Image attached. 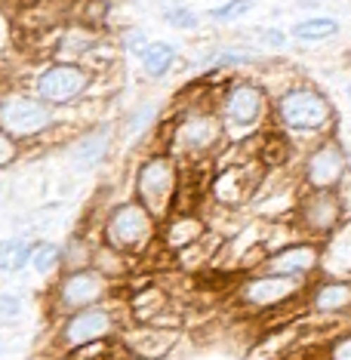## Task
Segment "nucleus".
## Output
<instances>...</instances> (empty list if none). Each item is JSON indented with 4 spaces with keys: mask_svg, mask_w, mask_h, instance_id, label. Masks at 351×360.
Segmentation results:
<instances>
[{
    "mask_svg": "<svg viewBox=\"0 0 351 360\" xmlns=\"http://www.w3.org/2000/svg\"><path fill=\"white\" fill-rule=\"evenodd\" d=\"M305 286L290 277L272 274V271H250L234 283V302L247 314H274L281 308H290L302 302Z\"/></svg>",
    "mask_w": 351,
    "mask_h": 360,
    "instance_id": "f257e3e1",
    "label": "nucleus"
},
{
    "mask_svg": "<svg viewBox=\"0 0 351 360\" xmlns=\"http://www.w3.org/2000/svg\"><path fill=\"white\" fill-rule=\"evenodd\" d=\"M272 111L277 124L293 133H321L333 120L330 99L308 84H293L281 89V96L272 102Z\"/></svg>",
    "mask_w": 351,
    "mask_h": 360,
    "instance_id": "f03ea898",
    "label": "nucleus"
},
{
    "mask_svg": "<svg viewBox=\"0 0 351 360\" xmlns=\"http://www.w3.org/2000/svg\"><path fill=\"white\" fill-rule=\"evenodd\" d=\"M179 163L167 154H154L136 173V198L154 219H170L179 207Z\"/></svg>",
    "mask_w": 351,
    "mask_h": 360,
    "instance_id": "7ed1b4c3",
    "label": "nucleus"
},
{
    "mask_svg": "<svg viewBox=\"0 0 351 360\" xmlns=\"http://www.w3.org/2000/svg\"><path fill=\"white\" fill-rule=\"evenodd\" d=\"M158 237V219L142 203H120L105 219V247L120 256H139Z\"/></svg>",
    "mask_w": 351,
    "mask_h": 360,
    "instance_id": "20e7f679",
    "label": "nucleus"
},
{
    "mask_svg": "<svg viewBox=\"0 0 351 360\" xmlns=\"http://www.w3.org/2000/svg\"><path fill=\"white\" fill-rule=\"evenodd\" d=\"M345 219V203L339 191H302L293 203V231L299 240L324 243L326 237L336 234V228Z\"/></svg>",
    "mask_w": 351,
    "mask_h": 360,
    "instance_id": "39448f33",
    "label": "nucleus"
},
{
    "mask_svg": "<svg viewBox=\"0 0 351 360\" xmlns=\"http://www.w3.org/2000/svg\"><path fill=\"white\" fill-rule=\"evenodd\" d=\"M268 111H272L268 93L253 80H231L219 102V120L225 127V136L231 139H241L243 133L256 129Z\"/></svg>",
    "mask_w": 351,
    "mask_h": 360,
    "instance_id": "423d86ee",
    "label": "nucleus"
},
{
    "mask_svg": "<svg viewBox=\"0 0 351 360\" xmlns=\"http://www.w3.org/2000/svg\"><path fill=\"white\" fill-rule=\"evenodd\" d=\"M225 142V127L219 120V111L213 108H191L176 120L173 129V151L179 158H210L219 151V145Z\"/></svg>",
    "mask_w": 351,
    "mask_h": 360,
    "instance_id": "0eeeda50",
    "label": "nucleus"
},
{
    "mask_svg": "<svg viewBox=\"0 0 351 360\" xmlns=\"http://www.w3.org/2000/svg\"><path fill=\"white\" fill-rule=\"evenodd\" d=\"M117 335H120L117 314L105 305H96V308H87V311H77V314L65 317L59 326V348L68 354V351H75V348L108 342V339H117Z\"/></svg>",
    "mask_w": 351,
    "mask_h": 360,
    "instance_id": "6e6552de",
    "label": "nucleus"
},
{
    "mask_svg": "<svg viewBox=\"0 0 351 360\" xmlns=\"http://www.w3.org/2000/svg\"><path fill=\"white\" fill-rule=\"evenodd\" d=\"M348 173V158L336 139H324L305 154L299 169V182L305 191H339Z\"/></svg>",
    "mask_w": 351,
    "mask_h": 360,
    "instance_id": "1a4fd4ad",
    "label": "nucleus"
},
{
    "mask_svg": "<svg viewBox=\"0 0 351 360\" xmlns=\"http://www.w3.org/2000/svg\"><path fill=\"white\" fill-rule=\"evenodd\" d=\"M105 296H108V277L99 274L96 268H80V271H68L59 281L53 292V308L68 317L102 305Z\"/></svg>",
    "mask_w": 351,
    "mask_h": 360,
    "instance_id": "9d476101",
    "label": "nucleus"
},
{
    "mask_svg": "<svg viewBox=\"0 0 351 360\" xmlns=\"http://www.w3.org/2000/svg\"><path fill=\"white\" fill-rule=\"evenodd\" d=\"M262 160L259 158H243L222 167L210 182V194L222 207H243L253 200L256 188L262 185Z\"/></svg>",
    "mask_w": 351,
    "mask_h": 360,
    "instance_id": "9b49d317",
    "label": "nucleus"
},
{
    "mask_svg": "<svg viewBox=\"0 0 351 360\" xmlns=\"http://www.w3.org/2000/svg\"><path fill=\"white\" fill-rule=\"evenodd\" d=\"M302 308L321 321H345L351 314V277H321L308 283Z\"/></svg>",
    "mask_w": 351,
    "mask_h": 360,
    "instance_id": "f8f14e48",
    "label": "nucleus"
},
{
    "mask_svg": "<svg viewBox=\"0 0 351 360\" xmlns=\"http://www.w3.org/2000/svg\"><path fill=\"white\" fill-rule=\"evenodd\" d=\"M262 271L290 277L299 283H312V277L321 271V243L312 240H293L268 252Z\"/></svg>",
    "mask_w": 351,
    "mask_h": 360,
    "instance_id": "ddd939ff",
    "label": "nucleus"
},
{
    "mask_svg": "<svg viewBox=\"0 0 351 360\" xmlns=\"http://www.w3.org/2000/svg\"><path fill=\"white\" fill-rule=\"evenodd\" d=\"M117 342L124 345V351L129 357L139 360H163L170 357L182 342V330L179 326H127L124 333L117 335Z\"/></svg>",
    "mask_w": 351,
    "mask_h": 360,
    "instance_id": "4468645a",
    "label": "nucleus"
},
{
    "mask_svg": "<svg viewBox=\"0 0 351 360\" xmlns=\"http://www.w3.org/2000/svg\"><path fill=\"white\" fill-rule=\"evenodd\" d=\"M53 124V114L46 102L31 99V96H13V99L0 102V129L13 139L37 136Z\"/></svg>",
    "mask_w": 351,
    "mask_h": 360,
    "instance_id": "2eb2a0df",
    "label": "nucleus"
},
{
    "mask_svg": "<svg viewBox=\"0 0 351 360\" xmlns=\"http://www.w3.org/2000/svg\"><path fill=\"white\" fill-rule=\"evenodd\" d=\"M87 86H89V75L75 62L50 65V68L37 77V96H40V102H46V105L75 102L77 96H84Z\"/></svg>",
    "mask_w": 351,
    "mask_h": 360,
    "instance_id": "dca6fc26",
    "label": "nucleus"
},
{
    "mask_svg": "<svg viewBox=\"0 0 351 360\" xmlns=\"http://www.w3.org/2000/svg\"><path fill=\"white\" fill-rule=\"evenodd\" d=\"M170 292L163 290L160 283H145V286H136V292L129 296V314H133V323L139 326H179V323H170L167 314H170Z\"/></svg>",
    "mask_w": 351,
    "mask_h": 360,
    "instance_id": "f3484780",
    "label": "nucleus"
},
{
    "mask_svg": "<svg viewBox=\"0 0 351 360\" xmlns=\"http://www.w3.org/2000/svg\"><path fill=\"white\" fill-rule=\"evenodd\" d=\"M160 237H163V243H167V250L185 252L207 237V222H203L194 210H173V216L167 219Z\"/></svg>",
    "mask_w": 351,
    "mask_h": 360,
    "instance_id": "a211bd4d",
    "label": "nucleus"
},
{
    "mask_svg": "<svg viewBox=\"0 0 351 360\" xmlns=\"http://www.w3.org/2000/svg\"><path fill=\"white\" fill-rule=\"evenodd\" d=\"M31 262V243L22 237H6L0 240V271L15 274Z\"/></svg>",
    "mask_w": 351,
    "mask_h": 360,
    "instance_id": "6ab92c4d",
    "label": "nucleus"
},
{
    "mask_svg": "<svg viewBox=\"0 0 351 360\" xmlns=\"http://www.w3.org/2000/svg\"><path fill=\"white\" fill-rule=\"evenodd\" d=\"M308 360H351V326H339L336 333H330Z\"/></svg>",
    "mask_w": 351,
    "mask_h": 360,
    "instance_id": "aec40b11",
    "label": "nucleus"
},
{
    "mask_svg": "<svg viewBox=\"0 0 351 360\" xmlns=\"http://www.w3.org/2000/svg\"><path fill=\"white\" fill-rule=\"evenodd\" d=\"M176 59H179L176 46H170V44H148V50L142 53L145 75H148V77H163L176 65Z\"/></svg>",
    "mask_w": 351,
    "mask_h": 360,
    "instance_id": "412c9836",
    "label": "nucleus"
},
{
    "mask_svg": "<svg viewBox=\"0 0 351 360\" xmlns=\"http://www.w3.org/2000/svg\"><path fill=\"white\" fill-rule=\"evenodd\" d=\"M129 354L124 351L117 339H108V342H96V345H87V348H75L68 354H62V360H127Z\"/></svg>",
    "mask_w": 351,
    "mask_h": 360,
    "instance_id": "4be33fe9",
    "label": "nucleus"
},
{
    "mask_svg": "<svg viewBox=\"0 0 351 360\" xmlns=\"http://www.w3.org/2000/svg\"><path fill=\"white\" fill-rule=\"evenodd\" d=\"M290 34L296 40H326V37L339 34V22L336 19H326V15H312V19L296 22Z\"/></svg>",
    "mask_w": 351,
    "mask_h": 360,
    "instance_id": "5701e85b",
    "label": "nucleus"
},
{
    "mask_svg": "<svg viewBox=\"0 0 351 360\" xmlns=\"http://www.w3.org/2000/svg\"><path fill=\"white\" fill-rule=\"evenodd\" d=\"M108 136H111V129H99V133H93L89 139H84L80 142V148H77V167H96L102 158H105V151H108Z\"/></svg>",
    "mask_w": 351,
    "mask_h": 360,
    "instance_id": "b1692460",
    "label": "nucleus"
},
{
    "mask_svg": "<svg viewBox=\"0 0 351 360\" xmlns=\"http://www.w3.org/2000/svg\"><path fill=\"white\" fill-rule=\"evenodd\" d=\"M31 265H34L37 274H50L56 265H62V250L50 240L31 243Z\"/></svg>",
    "mask_w": 351,
    "mask_h": 360,
    "instance_id": "393cba45",
    "label": "nucleus"
},
{
    "mask_svg": "<svg viewBox=\"0 0 351 360\" xmlns=\"http://www.w3.org/2000/svg\"><path fill=\"white\" fill-rule=\"evenodd\" d=\"M250 10H253V0H228V4L210 10V15H213L216 22H234V19H241V15H247Z\"/></svg>",
    "mask_w": 351,
    "mask_h": 360,
    "instance_id": "a878e982",
    "label": "nucleus"
},
{
    "mask_svg": "<svg viewBox=\"0 0 351 360\" xmlns=\"http://www.w3.org/2000/svg\"><path fill=\"white\" fill-rule=\"evenodd\" d=\"M167 22L173 28H198L200 19L194 15L191 10H185V6H173V10H167Z\"/></svg>",
    "mask_w": 351,
    "mask_h": 360,
    "instance_id": "bb28decb",
    "label": "nucleus"
},
{
    "mask_svg": "<svg viewBox=\"0 0 351 360\" xmlns=\"http://www.w3.org/2000/svg\"><path fill=\"white\" fill-rule=\"evenodd\" d=\"M19 314H22V302L15 299V296H6V292H0V323L15 321Z\"/></svg>",
    "mask_w": 351,
    "mask_h": 360,
    "instance_id": "cd10ccee",
    "label": "nucleus"
},
{
    "mask_svg": "<svg viewBox=\"0 0 351 360\" xmlns=\"http://www.w3.org/2000/svg\"><path fill=\"white\" fill-rule=\"evenodd\" d=\"M13 160H15V139L0 129V167H6Z\"/></svg>",
    "mask_w": 351,
    "mask_h": 360,
    "instance_id": "c85d7f7f",
    "label": "nucleus"
},
{
    "mask_svg": "<svg viewBox=\"0 0 351 360\" xmlns=\"http://www.w3.org/2000/svg\"><path fill=\"white\" fill-rule=\"evenodd\" d=\"M127 46H129V50H136L139 56H142L145 50H148V44H145L142 31H133V34H129V37H127Z\"/></svg>",
    "mask_w": 351,
    "mask_h": 360,
    "instance_id": "c756f323",
    "label": "nucleus"
},
{
    "mask_svg": "<svg viewBox=\"0 0 351 360\" xmlns=\"http://www.w3.org/2000/svg\"><path fill=\"white\" fill-rule=\"evenodd\" d=\"M259 34H262V37H268V44H274V46H281L283 40H287V37L281 34V31H259Z\"/></svg>",
    "mask_w": 351,
    "mask_h": 360,
    "instance_id": "7c9ffc66",
    "label": "nucleus"
},
{
    "mask_svg": "<svg viewBox=\"0 0 351 360\" xmlns=\"http://www.w3.org/2000/svg\"><path fill=\"white\" fill-rule=\"evenodd\" d=\"M345 321H348V326H351V314H348V317H345Z\"/></svg>",
    "mask_w": 351,
    "mask_h": 360,
    "instance_id": "2f4dec72",
    "label": "nucleus"
},
{
    "mask_svg": "<svg viewBox=\"0 0 351 360\" xmlns=\"http://www.w3.org/2000/svg\"><path fill=\"white\" fill-rule=\"evenodd\" d=\"M348 96H351V84H348Z\"/></svg>",
    "mask_w": 351,
    "mask_h": 360,
    "instance_id": "473e14b6",
    "label": "nucleus"
}]
</instances>
